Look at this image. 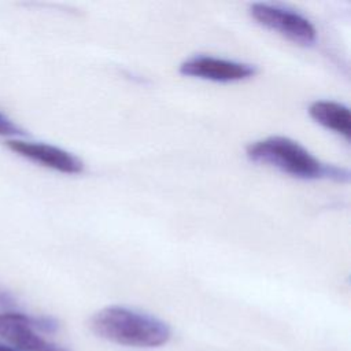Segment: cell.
Wrapping results in <instances>:
<instances>
[{
  "label": "cell",
  "mask_w": 351,
  "mask_h": 351,
  "mask_svg": "<svg viewBox=\"0 0 351 351\" xmlns=\"http://www.w3.org/2000/svg\"><path fill=\"white\" fill-rule=\"evenodd\" d=\"M92 332L115 344L152 348L170 340L171 329L160 318L125 306H107L89 321Z\"/></svg>",
  "instance_id": "1"
},
{
  "label": "cell",
  "mask_w": 351,
  "mask_h": 351,
  "mask_svg": "<svg viewBox=\"0 0 351 351\" xmlns=\"http://www.w3.org/2000/svg\"><path fill=\"white\" fill-rule=\"evenodd\" d=\"M247 156L298 178L348 180L347 170L322 163L303 145L288 137L273 136L254 141L247 147Z\"/></svg>",
  "instance_id": "2"
},
{
  "label": "cell",
  "mask_w": 351,
  "mask_h": 351,
  "mask_svg": "<svg viewBox=\"0 0 351 351\" xmlns=\"http://www.w3.org/2000/svg\"><path fill=\"white\" fill-rule=\"evenodd\" d=\"M56 321L48 317H32L19 311L0 313V337L19 351H69L43 335L56 330Z\"/></svg>",
  "instance_id": "3"
},
{
  "label": "cell",
  "mask_w": 351,
  "mask_h": 351,
  "mask_svg": "<svg viewBox=\"0 0 351 351\" xmlns=\"http://www.w3.org/2000/svg\"><path fill=\"white\" fill-rule=\"evenodd\" d=\"M251 16L262 26L280 33L300 45H310L317 38L314 25L299 12L267 3H254L250 7Z\"/></svg>",
  "instance_id": "4"
},
{
  "label": "cell",
  "mask_w": 351,
  "mask_h": 351,
  "mask_svg": "<svg viewBox=\"0 0 351 351\" xmlns=\"http://www.w3.org/2000/svg\"><path fill=\"white\" fill-rule=\"evenodd\" d=\"M180 73L202 80L232 82L252 77L256 70L252 64L248 63L200 55L182 62L180 66Z\"/></svg>",
  "instance_id": "5"
},
{
  "label": "cell",
  "mask_w": 351,
  "mask_h": 351,
  "mask_svg": "<svg viewBox=\"0 0 351 351\" xmlns=\"http://www.w3.org/2000/svg\"><path fill=\"white\" fill-rule=\"evenodd\" d=\"M7 145L15 154L60 173L77 174L84 169V163L75 155L51 144L25 140H8Z\"/></svg>",
  "instance_id": "6"
},
{
  "label": "cell",
  "mask_w": 351,
  "mask_h": 351,
  "mask_svg": "<svg viewBox=\"0 0 351 351\" xmlns=\"http://www.w3.org/2000/svg\"><path fill=\"white\" fill-rule=\"evenodd\" d=\"M310 117L319 125L336 132L344 138L351 136V114L348 107L332 100H317L308 107Z\"/></svg>",
  "instance_id": "7"
},
{
  "label": "cell",
  "mask_w": 351,
  "mask_h": 351,
  "mask_svg": "<svg viewBox=\"0 0 351 351\" xmlns=\"http://www.w3.org/2000/svg\"><path fill=\"white\" fill-rule=\"evenodd\" d=\"M25 132L12 119L0 111V136H23Z\"/></svg>",
  "instance_id": "8"
},
{
  "label": "cell",
  "mask_w": 351,
  "mask_h": 351,
  "mask_svg": "<svg viewBox=\"0 0 351 351\" xmlns=\"http://www.w3.org/2000/svg\"><path fill=\"white\" fill-rule=\"evenodd\" d=\"M15 299L10 292L5 289L0 288V313H8V311H15Z\"/></svg>",
  "instance_id": "9"
},
{
  "label": "cell",
  "mask_w": 351,
  "mask_h": 351,
  "mask_svg": "<svg viewBox=\"0 0 351 351\" xmlns=\"http://www.w3.org/2000/svg\"><path fill=\"white\" fill-rule=\"evenodd\" d=\"M0 351H19V350H16V348H14V347H11V346L4 344V343L0 341Z\"/></svg>",
  "instance_id": "10"
}]
</instances>
